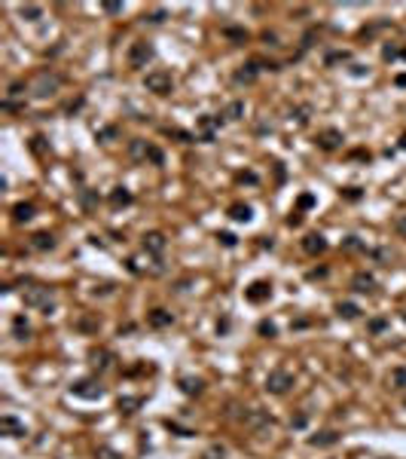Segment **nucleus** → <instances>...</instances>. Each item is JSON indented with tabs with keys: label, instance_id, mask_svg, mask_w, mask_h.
I'll list each match as a JSON object with an SVG mask.
<instances>
[{
	"label": "nucleus",
	"instance_id": "29",
	"mask_svg": "<svg viewBox=\"0 0 406 459\" xmlns=\"http://www.w3.org/2000/svg\"><path fill=\"white\" fill-rule=\"evenodd\" d=\"M141 404H144V398H119V413L129 417V413H135Z\"/></svg>",
	"mask_w": 406,
	"mask_h": 459
},
{
	"label": "nucleus",
	"instance_id": "30",
	"mask_svg": "<svg viewBox=\"0 0 406 459\" xmlns=\"http://www.w3.org/2000/svg\"><path fill=\"white\" fill-rule=\"evenodd\" d=\"M110 364V352H92V367L95 371H104Z\"/></svg>",
	"mask_w": 406,
	"mask_h": 459
},
{
	"label": "nucleus",
	"instance_id": "7",
	"mask_svg": "<svg viewBox=\"0 0 406 459\" xmlns=\"http://www.w3.org/2000/svg\"><path fill=\"white\" fill-rule=\"evenodd\" d=\"M223 113H220V117H214V113H208V117H199V132H202V141H208L211 144L214 138H217V129L220 125H223Z\"/></svg>",
	"mask_w": 406,
	"mask_h": 459
},
{
	"label": "nucleus",
	"instance_id": "23",
	"mask_svg": "<svg viewBox=\"0 0 406 459\" xmlns=\"http://www.w3.org/2000/svg\"><path fill=\"white\" fill-rule=\"evenodd\" d=\"M34 211H37V209H34L31 202H19L16 209H13V217H16V224H28L31 217H34Z\"/></svg>",
	"mask_w": 406,
	"mask_h": 459
},
{
	"label": "nucleus",
	"instance_id": "43",
	"mask_svg": "<svg viewBox=\"0 0 406 459\" xmlns=\"http://www.w3.org/2000/svg\"><path fill=\"white\" fill-rule=\"evenodd\" d=\"M342 248H345V251H361L364 245H361V239H357V236H348L345 242H342Z\"/></svg>",
	"mask_w": 406,
	"mask_h": 459
},
{
	"label": "nucleus",
	"instance_id": "55",
	"mask_svg": "<svg viewBox=\"0 0 406 459\" xmlns=\"http://www.w3.org/2000/svg\"><path fill=\"white\" fill-rule=\"evenodd\" d=\"M263 40H266V43H269V46H278V43H275L278 37H275V34H269V31H266V34H263Z\"/></svg>",
	"mask_w": 406,
	"mask_h": 459
},
{
	"label": "nucleus",
	"instance_id": "38",
	"mask_svg": "<svg viewBox=\"0 0 406 459\" xmlns=\"http://www.w3.org/2000/svg\"><path fill=\"white\" fill-rule=\"evenodd\" d=\"M147 159H150L153 166H162V163H165V156H162V150H159V147H153V144H150V153H147Z\"/></svg>",
	"mask_w": 406,
	"mask_h": 459
},
{
	"label": "nucleus",
	"instance_id": "6",
	"mask_svg": "<svg viewBox=\"0 0 406 459\" xmlns=\"http://www.w3.org/2000/svg\"><path fill=\"white\" fill-rule=\"evenodd\" d=\"M71 392H74L77 398L98 401V398H104V386H101V383H95V380H79V383H74V386H71Z\"/></svg>",
	"mask_w": 406,
	"mask_h": 459
},
{
	"label": "nucleus",
	"instance_id": "1",
	"mask_svg": "<svg viewBox=\"0 0 406 459\" xmlns=\"http://www.w3.org/2000/svg\"><path fill=\"white\" fill-rule=\"evenodd\" d=\"M21 300H25L28 309H40V313L49 315L52 306H55V294L52 288H43V285H31V288L21 291Z\"/></svg>",
	"mask_w": 406,
	"mask_h": 459
},
{
	"label": "nucleus",
	"instance_id": "50",
	"mask_svg": "<svg viewBox=\"0 0 406 459\" xmlns=\"http://www.w3.org/2000/svg\"><path fill=\"white\" fill-rule=\"evenodd\" d=\"M226 331H229V318H220L217 321V334H226Z\"/></svg>",
	"mask_w": 406,
	"mask_h": 459
},
{
	"label": "nucleus",
	"instance_id": "10",
	"mask_svg": "<svg viewBox=\"0 0 406 459\" xmlns=\"http://www.w3.org/2000/svg\"><path fill=\"white\" fill-rule=\"evenodd\" d=\"M245 297H248L251 303H263V300H269V297H272V285L260 279V282H253L251 288L245 291Z\"/></svg>",
	"mask_w": 406,
	"mask_h": 459
},
{
	"label": "nucleus",
	"instance_id": "12",
	"mask_svg": "<svg viewBox=\"0 0 406 459\" xmlns=\"http://www.w3.org/2000/svg\"><path fill=\"white\" fill-rule=\"evenodd\" d=\"M376 279L369 272H357L354 279H351V291H357V294H376Z\"/></svg>",
	"mask_w": 406,
	"mask_h": 459
},
{
	"label": "nucleus",
	"instance_id": "32",
	"mask_svg": "<svg viewBox=\"0 0 406 459\" xmlns=\"http://www.w3.org/2000/svg\"><path fill=\"white\" fill-rule=\"evenodd\" d=\"M21 16H25L28 21H37V19L43 16V9H40V6H34V3H25V6H21Z\"/></svg>",
	"mask_w": 406,
	"mask_h": 459
},
{
	"label": "nucleus",
	"instance_id": "33",
	"mask_svg": "<svg viewBox=\"0 0 406 459\" xmlns=\"http://www.w3.org/2000/svg\"><path fill=\"white\" fill-rule=\"evenodd\" d=\"M257 331H260V337H269V340H272V337L278 334V328L272 325V321H266V318H263L260 325H257Z\"/></svg>",
	"mask_w": 406,
	"mask_h": 459
},
{
	"label": "nucleus",
	"instance_id": "16",
	"mask_svg": "<svg viewBox=\"0 0 406 459\" xmlns=\"http://www.w3.org/2000/svg\"><path fill=\"white\" fill-rule=\"evenodd\" d=\"M311 447H333V444H339V432L336 429H327V432H318V435H311L309 438Z\"/></svg>",
	"mask_w": 406,
	"mask_h": 459
},
{
	"label": "nucleus",
	"instance_id": "21",
	"mask_svg": "<svg viewBox=\"0 0 406 459\" xmlns=\"http://www.w3.org/2000/svg\"><path fill=\"white\" fill-rule=\"evenodd\" d=\"M31 248H37V251H52V248H55V236H52V233H37V236H31Z\"/></svg>",
	"mask_w": 406,
	"mask_h": 459
},
{
	"label": "nucleus",
	"instance_id": "39",
	"mask_svg": "<svg viewBox=\"0 0 406 459\" xmlns=\"http://www.w3.org/2000/svg\"><path fill=\"white\" fill-rule=\"evenodd\" d=\"M361 196H364L361 187H345V190H342V199H348V202H357Z\"/></svg>",
	"mask_w": 406,
	"mask_h": 459
},
{
	"label": "nucleus",
	"instance_id": "45",
	"mask_svg": "<svg viewBox=\"0 0 406 459\" xmlns=\"http://www.w3.org/2000/svg\"><path fill=\"white\" fill-rule=\"evenodd\" d=\"M336 62H348V52L342 49V52H330L327 55V64H336Z\"/></svg>",
	"mask_w": 406,
	"mask_h": 459
},
{
	"label": "nucleus",
	"instance_id": "8",
	"mask_svg": "<svg viewBox=\"0 0 406 459\" xmlns=\"http://www.w3.org/2000/svg\"><path fill=\"white\" fill-rule=\"evenodd\" d=\"M315 144L321 147V150H339L342 147V132L339 129H324V132H318V138H315Z\"/></svg>",
	"mask_w": 406,
	"mask_h": 459
},
{
	"label": "nucleus",
	"instance_id": "5",
	"mask_svg": "<svg viewBox=\"0 0 406 459\" xmlns=\"http://www.w3.org/2000/svg\"><path fill=\"white\" fill-rule=\"evenodd\" d=\"M150 59H153V46H150V40L132 43V49H129V64L132 67H147Z\"/></svg>",
	"mask_w": 406,
	"mask_h": 459
},
{
	"label": "nucleus",
	"instance_id": "42",
	"mask_svg": "<svg viewBox=\"0 0 406 459\" xmlns=\"http://www.w3.org/2000/svg\"><path fill=\"white\" fill-rule=\"evenodd\" d=\"M217 239H220V245H226V248H235L238 245V239L232 236V233H217Z\"/></svg>",
	"mask_w": 406,
	"mask_h": 459
},
{
	"label": "nucleus",
	"instance_id": "44",
	"mask_svg": "<svg viewBox=\"0 0 406 459\" xmlns=\"http://www.w3.org/2000/svg\"><path fill=\"white\" fill-rule=\"evenodd\" d=\"M306 422H309V413H296V417L290 419V429H306Z\"/></svg>",
	"mask_w": 406,
	"mask_h": 459
},
{
	"label": "nucleus",
	"instance_id": "53",
	"mask_svg": "<svg viewBox=\"0 0 406 459\" xmlns=\"http://www.w3.org/2000/svg\"><path fill=\"white\" fill-rule=\"evenodd\" d=\"M104 9L107 13H122V3H104Z\"/></svg>",
	"mask_w": 406,
	"mask_h": 459
},
{
	"label": "nucleus",
	"instance_id": "52",
	"mask_svg": "<svg viewBox=\"0 0 406 459\" xmlns=\"http://www.w3.org/2000/svg\"><path fill=\"white\" fill-rule=\"evenodd\" d=\"M364 74H367L364 64H351V77H364Z\"/></svg>",
	"mask_w": 406,
	"mask_h": 459
},
{
	"label": "nucleus",
	"instance_id": "4",
	"mask_svg": "<svg viewBox=\"0 0 406 459\" xmlns=\"http://www.w3.org/2000/svg\"><path fill=\"white\" fill-rule=\"evenodd\" d=\"M144 86H147V92H156V95H168V92L174 89V80H171L168 71H150V74L144 77Z\"/></svg>",
	"mask_w": 406,
	"mask_h": 459
},
{
	"label": "nucleus",
	"instance_id": "2",
	"mask_svg": "<svg viewBox=\"0 0 406 459\" xmlns=\"http://www.w3.org/2000/svg\"><path fill=\"white\" fill-rule=\"evenodd\" d=\"M58 86H61V77H58L55 71H43L37 74V80H34V95L37 98H49L58 92Z\"/></svg>",
	"mask_w": 406,
	"mask_h": 459
},
{
	"label": "nucleus",
	"instance_id": "37",
	"mask_svg": "<svg viewBox=\"0 0 406 459\" xmlns=\"http://www.w3.org/2000/svg\"><path fill=\"white\" fill-rule=\"evenodd\" d=\"M144 21H150V25H162V21H165V9H153V13H147Z\"/></svg>",
	"mask_w": 406,
	"mask_h": 459
},
{
	"label": "nucleus",
	"instance_id": "15",
	"mask_svg": "<svg viewBox=\"0 0 406 459\" xmlns=\"http://www.w3.org/2000/svg\"><path fill=\"white\" fill-rule=\"evenodd\" d=\"M141 245H144L147 254H156V257H159L162 251H165V236H162V233H147Z\"/></svg>",
	"mask_w": 406,
	"mask_h": 459
},
{
	"label": "nucleus",
	"instance_id": "3",
	"mask_svg": "<svg viewBox=\"0 0 406 459\" xmlns=\"http://www.w3.org/2000/svg\"><path fill=\"white\" fill-rule=\"evenodd\" d=\"M290 386H293V374L284 371V367H275V371L266 376V392H272V395H284Z\"/></svg>",
	"mask_w": 406,
	"mask_h": 459
},
{
	"label": "nucleus",
	"instance_id": "26",
	"mask_svg": "<svg viewBox=\"0 0 406 459\" xmlns=\"http://www.w3.org/2000/svg\"><path fill=\"white\" fill-rule=\"evenodd\" d=\"M13 334H16V340H28L31 337V325L25 321V315H16L13 318Z\"/></svg>",
	"mask_w": 406,
	"mask_h": 459
},
{
	"label": "nucleus",
	"instance_id": "27",
	"mask_svg": "<svg viewBox=\"0 0 406 459\" xmlns=\"http://www.w3.org/2000/svg\"><path fill=\"white\" fill-rule=\"evenodd\" d=\"M223 117H226V120H232V123L241 120V117H245V101H229L226 110H223Z\"/></svg>",
	"mask_w": 406,
	"mask_h": 459
},
{
	"label": "nucleus",
	"instance_id": "35",
	"mask_svg": "<svg viewBox=\"0 0 406 459\" xmlns=\"http://www.w3.org/2000/svg\"><path fill=\"white\" fill-rule=\"evenodd\" d=\"M226 456V447L223 444H211L208 447V453H205V459H223Z\"/></svg>",
	"mask_w": 406,
	"mask_h": 459
},
{
	"label": "nucleus",
	"instance_id": "11",
	"mask_svg": "<svg viewBox=\"0 0 406 459\" xmlns=\"http://www.w3.org/2000/svg\"><path fill=\"white\" fill-rule=\"evenodd\" d=\"M303 251H306V254H311V257H318V254H324V251H327V239H324L321 233H309V236L303 239Z\"/></svg>",
	"mask_w": 406,
	"mask_h": 459
},
{
	"label": "nucleus",
	"instance_id": "41",
	"mask_svg": "<svg viewBox=\"0 0 406 459\" xmlns=\"http://www.w3.org/2000/svg\"><path fill=\"white\" fill-rule=\"evenodd\" d=\"M79 202H83L86 209H95V202H98V199H95V193H89V190H79Z\"/></svg>",
	"mask_w": 406,
	"mask_h": 459
},
{
	"label": "nucleus",
	"instance_id": "22",
	"mask_svg": "<svg viewBox=\"0 0 406 459\" xmlns=\"http://www.w3.org/2000/svg\"><path fill=\"white\" fill-rule=\"evenodd\" d=\"M132 199H135V196H132L125 187H116V190L110 193V205H113V209H125V205H132Z\"/></svg>",
	"mask_w": 406,
	"mask_h": 459
},
{
	"label": "nucleus",
	"instance_id": "36",
	"mask_svg": "<svg viewBox=\"0 0 406 459\" xmlns=\"http://www.w3.org/2000/svg\"><path fill=\"white\" fill-rule=\"evenodd\" d=\"M95 459H122V456L116 453L113 447H107V444H104V447H98V453H95Z\"/></svg>",
	"mask_w": 406,
	"mask_h": 459
},
{
	"label": "nucleus",
	"instance_id": "9",
	"mask_svg": "<svg viewBox=\"0 0 406 459\" xmlns=\"http://www.w3.org/2000/svg\"><path fill=\"white\" fill-rule=\"evenodd\" d=\"M260 71H263V62H248V64H241L235 74H232V80H235V83L241 86V83H253V80L260 77Z\"/></svg>",
	"mask_w": 406,
	"mask_h": 459
},
{
	"label": "nucleus",
	"instance_id": "46",
	"mask_svg": "<svg viewBox=\"0 0 406 459\" xmlns=\"http://www.w3.org/2000/svg\"><path fill=\"white\" fill-rule=\"evenodd\" d=\"M110 138H116V129H113V125H107V129L98 132V141H110Z\"/></svg>",
	"mask_w": 406,
	"mask_h": 459
},
{
	"label": "nucleus",
	"instance_id": "57",
	"mask_svg": "<svg viewBox=\"0 0 406 459\" xmlns=\"http://www.w3.org/2000/svg\"><path fill=\"white\" fill-rule=\"evenodd\" d=\"M394 83H397V86H406V74H397V77H394Z\"/></svg>",
	"mask_w": 406,
	"mask_h": 459
},
{
	"label": "nucleus",
	"instance_id": "48",
	"mask_svg": "<svg viewBox=\"0 0 406 459\" xmlns=\"http://www.w3.org/2000/svg\"><path fill=\"white\" fill-rule=\"evenodd\" d=\"M311 205H315V196H311V193H303V196H299V209H311Z\"/></svg>",
	"mask_w": 406,
	"mask_h": 459
},
{
	"label": "nucleus",
	"instance_id": "17",
	"mask_svg": "<svg viewBox=\"0 0 406 459\" xmlns=\"http://www.w3.org/2000/svg\"><path fill=\"white\" fill-rule=\"evenodd\" d=\"M202 389H205V383L199 380V376H180V392L183 395H202Z\"/></svg>",
	"mask_w": 406,
	"mask_h": 459
},
{
	"label": "nucleus",
	"instance_id": "19",
	"mask_svg": "<svg viewBox=\"0 0 406 459\" xmlns=\"http://www.w3.org/2000/svg\"><path fill=\"white\" fill-rule=\"evenodd\" d=\"M147 153H150V144H147V141H141V138H135V141H129V156L135 159V163H141V159H147Z\"/></svg>",
	"mask_w": 406,
	"mask_h": 459
},
{
	"label": "nucleus",
	"instance_id": "58",
	"mask_svg": "<svg viewBox=\"0 0 406 459\" xmlns=\"http://www.w3.org/2000/svg\"><path fill=\"white\" fill-rule=\"evenodd\" d=\"M400 147H403V150H406V135H403V138H400Z\"/></svg>",
	"mask_w": 406,
	"mask_h": 459
},
{
	"label": "nucleus",
	"instance_id": "25",
	"mask_svg": "<svg viewBox=\"0 0 406 459\" xmlns=\"http://www.w3.org/2000/svg\"><path fill=\"white\" fill-rule=\"evenodd\" d=\"M336 315L351 321V318H357V315H361V309H357L354 303H348V300H339V303H336Z\"/></svg>",
	"mask_w": 406,
	"mask_h": 459
},
{
	"label": "nucleus",
	"instance_id": "56",
	"mask_svg": "<svg viewBox=\"0 0 406 459\" xmlns=\"http://www.w3.org/2000/svg\"><path fill=\"white\" fill-rule=\"evenodd\" d=\"M275 166V175H278V181H284V168H281V163H272Z\"/></svg>",
	"mask_w": 406,
	"mask_h": 459
},
{
	"label": "nucleus",
	"instance_id": "31",
	"mask_svg": "<svg viewBox=\"0 0 406 459\" xmlns=\"http://www.w3.org/2000/svg\"><path fill=\"white\" fill-rule=\"evenodd\" d=\"M309 113H311V107H309V104H303V107L290 110V120H296L299 125H306V123H309Z\"/></svg>",
	"mask_w": 406,
	"mask_h": 459
},
{
	"label": "nucleus",
	"instance_id": "13",
	"mask_svg": "<svg viewBox=\"0 0 406 459\" xmlns=\"http://www.w3.org/2000/svg\"><path fill=\"white\" fill-rule=\"evenodd\" d=\"M147 325L156 328V331L171 328V325H174V315L168 313V309H153V313H147Z\"/></svg>",
	"mask_w": 406,
	"mask_h": 459
},
{
	"label": "nucleus",
	"instance_id": "51",
	"mask_svg": "<svg viewBox=\"0 0 406 459\" xmlns=\"http://www.w3.org/2000/svg\"><path fill=\"white\" fill-rule=\"evenodd\" d=\"M21 89H25V83H13V86H9V95H25Z\"/></svg>",
	"mask_w": 406,
	"mask_h": 459
},
{
	"label": "nucleus",
	"instance_id": "28",
	"mask_svg": "<svg viewBox=\"0 0 406 459\" xmlns=\"http://www.w3.org/2000/svg\"><path fill=\"white\" fill-rule=\"evenodd\" d=\"M223 37L235 40V43H248V31L245 28H235V25H223Z\"/></svg>",
	"mask_w": 406,
	"mask_h": 459
},
{
	"label": "nucleus",
	"instance_id": "34",
	"mask_svg": "<svg viewBox=\"0 0 406 459\" xmlns=\"http://www.w3.org/2000/svg\"><path fill=\"white\" fill-rule=\"evenodd\" d=\"M367 328H369V334H382V331L388 328V318H369Z\"/></svg>",
	"mask_w": 406,
	"mask_h": 459
},
{
	"label": "nucleus",
	"instance_id": "54",
	"mask_svg": "<svg viewBox=\"0 0 406 459\" xmlns=\"http://www.w3.org/2000/svg\"><path fill=\"white\" fill-rule=\"evenodd\" d=\"M238 181H248V184H257V175H253V171H248V175H238Z\"/></svg>",
	"mask_w": 406,
	"mask_h": 459
},
{
	"label": "nucleus",
	"instance_id": "18",
	"mask_svg": "<svg viewBox=\"0 0 406 459\" xmlns=\"http://www.w3.org/2000/svg\"><path fill=\"white\" fill-rule=\"evenodd\" d=\"M248 422H251L257 432H263V429H269L275 419L269 417V413H263V410H251V413H248Z\"/></svg>",
	"mask_w": 406,
	"mask_h": 459
},
{
	"label": "nucleus",
	"instance_id": "14",
	"mask_svg": "<svg viewBox=\"0 0 406 459\" xmlns=\"http://www.w3.org/2000/svg\"><path fill=\"white\" fill-rule=\"evenodd\" d=\"M0 432L9 435V438H21V435H28V429L21 426L16 417H9V413H6V417H0Z\"/></svg>",
	"mask_w": 406,
	"mask_h": 459
},
{
	"label": "nucleus",
	"instance_id": "47",
	"mask_svg": "<svg viewBox=\"0 0 406 459\" xmlns=\"http://www.w3.org/2000/svg\"><path fill=\"white\" fill-rule=\"evenodd\" d=\"M394 230H397V233H400V236L406 239V214H400L397 221H394Z\"/></svg>",
	"mask_w": 406,
	"mask_h": 459
},
{
	"label": "nucleus",
	"instance_id": "40",
	"mask_svg": "<svg viewBox=\"0 0 406 459\" xmlns=\"http://www.w3.org/2000/svg\"><path fill=\"white\" fill-rule=\"evenodd\" d=\"M165 135H171V138H180L183 144H190V141H195V138H193L190 132H180V129H165Z\"/></svg>",
	"mask_w": 406,
	"mask_h": 459
},
{
	"label": "nucleus",
	"instance_id": "49",
	"mask_svg": "<svg viewBox=\"0 0 406 459\" xmlns=\"http://www.w3.org/2000/svg\"><path fill=\"white\" fill-rule=\"evenodd\" d=\"M324 275H327V267H318V270H309L306 279H324Z\"/></svg>",
	"mask_w": 406,
	"mask_h": 459
},
{
	"label": "nucleus",
	"instance_id": "20",
	"mask_svg": "<svg viewBox=\"0 0 406 459\" xmlns=\"http://www.w3.org/2000/svg\"><path fill=\"white\" fill-rule=\"evenodd\" d=\"M229 217H232V221H238V224H248L251 217H253V209L245 205V202H238V205H232V209H229Z\"/></svg>",
	"mask_w": 406,
	"mask_h": 459
},
{
	"label": "nucleus",
	"instance_id": "24",
	"mask_svg": "<svg viewBox=\"0 0 406 459\" xmlns=\"http://www.w3.org/2000/svg\"><path fill=\"white\" fill-rule=\"evenodd\" d=\"M388 386L397 389V392H403L406 389V367H394V371L388 374Z\"/></svg>",
	"mask_w": 406,
	"mask_h": 459
}]
</instances>
